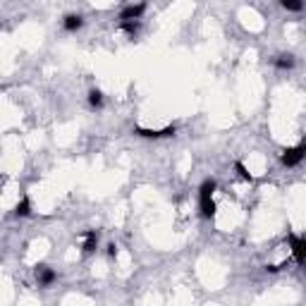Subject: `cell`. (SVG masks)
I'll return each mask as SVG.
<instances>
[{
	"label": "cell",
	"mask_w": 306,
	"mask_h": 306,
	"mask_svg": "<svg viewBox=\"0 0 306 306\" xmlns=\"http://www.w3.org/2000/svg\"><path fill=\"white\" fill-rule=\"evenodd\" d=\"M115 254H118V246H115V244H110V246H108V256L115 258Z\"/></svg>",
	"instance_id": "9a60e30c"
},
{
	"label": "cell",
	"mask_w": 306,
	"mask_h": 306,
	"mask_svg": "<svg viewBox=\"0 0 306 306\" xmlns=\"http://www.w3.org/2000/svg\"><path fill=\"white\" fill-rule=\"evenodd\" d=\"M280 5H282V10H287V12H301V10H304V3H299V0H282Z\"/></svg>",
	"instance_id": "4fadbf2b"
},
{
	"label": "cell",
	"mask_w": 306,
	"mask_h": 306,
	"mask_svg": "<svg viewBox=\"0 0 306 306\" xmlns=\"http://www.w3.org/2000/svg\"><path fill=\"white\" fill-rule=\"evenodd\" d=\"M134 132L139 134V137H144V139H165V137H175L177 127L167 125V127H163V129H144V127H134Z\"/></svg>",
	"instance_id": "3957f363"
},
{
	"label": "cell",
	"mask_w": 306,
	"mask_h": 306,
	"mask_svg": "<svg viewBox=\"0 0 306 306\" xmlns=\"http://www.w3.org/2000/svg\"><path fill=\"white\" fill-rule=\"evenodd\" d=\"M304 158H306V139L301 141L299 146L285 148V151L280 153V160H282V165H285V167H297Z\"/></svg>",
	"instance_id": "7a4b0ae2"
},
{
	"label": "cell",
	"mask_w": 306,
	"mask_h": 306,
	"mask_svg": "<svg viewBox=\"0 0 306 306\" xmlns=\"http://www.w3.org/2000/svg\"><path fill=\"white\" fill-rule=\"evenodd\" d=\"M89 105L91 108H103V93H101L98 89L89 91Z\"/></svg>",
	"instance_id": "7c38bea8"
},
{
	"label": "cell",
	"mask_w": 306,
	"mask_h": 306,
	"mask_svg": "<svg viewBox=\"0 0 306 306\" xmlns=\"http://www.w3.org/2000/svg\"><path fill=\"white\" fill-rule=\"evenodd\" d=\"M139 27H141V22H120V29H122L127 36H132V39L139 34Z\"/></svg>",
	"instance_id": "8fae6325"
},
{
	"label": "cell",
	"mask_w": 306,
	"mask_h": 306,
	"mask_svg": "<svg viewBox=\"0 0 306 306\" xmlns=\"http://www.w3.org/2000/svg\"><path fill=\"white\" fill-rule=\"evenodd\" d=\"M65 31H70V34H74V31H79V29L84 27V17L82 14H67L63 22Z\"/></svg>",
	"instance_id": "ba28073f"
},
{
	"label": "cell",
	"mask_w": 306,
	"mask_h": 306,
	"mask_svg": "<svg viewBox=\"0 0 306 306\" xmlns=\"http://www.w3.org/2000/svg\"><path fill=\"white\" fill-rule=\"evenodd\" d=\"M146 12V3H137V5H125L120 12V22H141V14Z\"/></svg>",
	"instance_id": "5b68a950"
},
{
	"label": "cell",
	"mask_w": 306,
	"mask_h": 306,
	"mask_svg": "<svg viewBox=\"0 0 306 306\" xmlns=\"http://www.w3.org/2000/svg\"><path fill=\"white\" fill-rule=\"evenodd\" d=\"M290 251L297 263L306 265V237H297V235H290Z\"/></svg>",
	"instance_id": "277c9868"
},
{
	"label": "cell",
	"mask_w": 306,
	"mask_h": 306,
	"mask_svg": "<svg viewBox=\"0 0 306 306\" xmlns=\"http://www.w3.org/2000/svg\"><path fill=\"white\" fill-rule=\"evenodd\" d=\"M31 213V201H29L27 196H22V201L14 206V216L17 218H27Z\"/></svg>",
	"instance_id": "30bf717a"
},
{
	"label": "cell",
	"mask_w": 306,
	"mask_h": 306,
	"mask_svg": "<svg viewBox=\"0 0 306 306\" xmlns=\"http://www.w3.org/2000/svg\"><path fill=\"white\" fill-rule=\"evenodd\" d=\"M216 180H203L199 187V211L203 218H213L216 216V201H213V192H216Z\"/></svg>",
	"instance_id": "6da1fadb"
},
{
	"label": "cell",
	"mask_w": 306,
	"mask_h": 306,
	"mask_svg": "<svg viewBox=\"0 0 306 306\" xmlns=\"http://www.w3.org/2000/svg\"><path fill=\"white\" fill-rule=\"evenodd\" d=\"M82 237H84V244H82L84 254H93L98 249V232L96 230H86Z\"/></svg>",
	"instance_id": "52a82bcc"
},
{
	"label": "cell",
	"mask_w": 306,
	"mask_h": 306,
	"mask_svg": "<svg viewBox=\"0 0 306 306\" xmlns=\"http://www.w3.org/2000/svg\"><path fill=\"white\" fill-rule=\"evenodd\" d=\"M294 63H297V60H294V55H290V53H282V55H278L273 60V65H275L278 70H292Z\"/></svg>",
	"instance_id": "9c48e42d"
},
{
	"label": "cell",
	"mask_w": 306,
	"mask_h": 306,
	"mask_svg": "<svg viewBox=\"0 0 306 306\" xmlns=\"http://www.w3.org/2000/svg\"><path fill=\"white\" fill-rule=\"evenodd\" d=\"M235 170H237V175H239L244 182H254V175L246 170V165H244L242 160H237V163H235Z\"/></svg>",
	"instance_id": "5bb4252c"
},
{
	"label": "cell",
	"mask_w": 306,
	"mask_h": 306,
	"mask_svg": "<svg viewBox=\"0 0 306 306\" xmlns=\"http://www.w3.org/2000/svg\"><path fill=\"white\" fill-rule=\"evenodd\" d=\"M55 271L53 268H48V265H36V282H39V287H50L53 282H55Z\"/></svg>",
	"instance_id": "8992f818"
}]
</instances>
